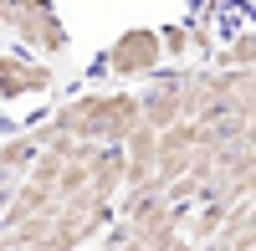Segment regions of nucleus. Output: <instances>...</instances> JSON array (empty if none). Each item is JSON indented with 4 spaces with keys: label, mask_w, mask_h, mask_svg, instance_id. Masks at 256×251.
<instances>
[{
    "label": "nucleus",
    "mask_w": 256,
    "mask_h": 251,
    "mask_svg": "<svg viewBox=\"0 0 256 251\" xmlns=\"http://www.w3.org/2000/svg\"><path fill=\"white\" fill-rule=\"evenodd\" d=\"M144 128V98L138 92H88L67 102V108H56L52 118V134H72V138H88V144H128Z\"/></svg>",
    "instance_id": "1"
},
{
    "label": "nucleus",
    "mask_w": 256,
    "mask_h": 251,
    "mask_svg": "<svg viewBox=\"0 0 256 251\" xmlns=\"http://www.w3.org/2000/svg\"><path fill=\"white\" fill-rule=\"evenodd\" d=\"M0 10H6V31L31 56L52 62V56H62V52L72 46L67 20H62V10L52 6V0H0Z\"/></svg>",
    "instance_id": "2"
},
{
    "label": "nucleus",
    "mask_w": 256,
    "mask_h": 251,
    "mask_svg": "<svg viewBox=\"0 0 256 251\" xmlns=\"http://www.w3.org/2000/svg\"><path fill=\"white\" fill-rule=\"evenodd\" d=\"M164 67H169V56H164L159 26H128L102 52V72L113 82H154V77H164Z\"/></svg>",
    "instance_id": "3"
},
{
    "label": "nucleus",
    "mask_w": 256,
    "mask_h": 251,
    "mask_svg": "<svg viewBox=\"0 0 256 251\" xmlns=\"http://www.w3.org/2000/svg\"><path fill=\"white\" fill-rule=\"evenodd\" d=\"M56 88V72L52 62H41L31 52H0V98L16 102V98H41Z\"/></svg>",
    "instance_id": "4"
},
{
    "label": "nucleus",
    "mask_w": 256,
    "mask_h": 251,
    "mask_svg": "<svg viewBox=\"0 0 256 251\" xmlns=\"http://www.w3.org/2000/svg\"><path fill=\"white\" fill-rule=\"evenodd\" d=\"M216 62L230 67V72H256V20L220 36V56H216Z\"/></svg>",
    "instance_id": "5"
},
{
    "label": "nucleus",
    "mask_w": 256,
    "mask_h": 251,
    "mask_svg": "<svg viewBox=\"0 0 256 251\" xmlns=\"http://www.w3.org/2000/svg\"><path fill=\"white\" fill-rule=\"evenodd\" d=\"M159 36H164L169 67H184V62L195 56V31H190V20H169V26H159Z\"/></svg>",
    "instance_id": "6"
},
{
    "label": "nucleus",
    "mask_w": 256,
    "mask_h": 251,
    "mask_svg": "<svg viewBox=\"0 0 256 251\" xmlns=\"http://www.w3.org/2000/svg\"><path fill=\"white\" fill-rule=\"evenodd\" d=\"M241 0H200V16H230Z\"/></svg>",
    "instance_id": "7"
},
{
    "label": "nucleus",
    "mask_w": 256,
    "mask_h": 251,
    "mask_svg": "<svg viewBox=\"0 0 256 251\" xmlns=\"http://www.w3.org/2000/svg\"><path fill=\"white\" fill-rule=\"evenodd\" d=\"M0 36H10V31H6V10H0Z\"/></svg>",
    "instance_id": "8"
}]
</instances>
